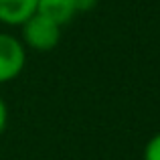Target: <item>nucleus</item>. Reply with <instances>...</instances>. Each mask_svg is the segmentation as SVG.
Returning <instances> with one entry per match:
<instances>
[{"label": "nucleus", "instance_id": "obj_1", "mask_svg": "<svg viewBox=\"0 0 160 160\" xmlns=\"http://www.w3.org/2000/svg\"><path fill=\"white\" fill-rule=\"evenodd\" d=\"M20 27H22V45L35 51H53L61 41V27L37 12Z\"/></svg>", "mask_w": 160, "mask_h": 160}, {"label": "nucleus", "instance_id": "obj_2", "mask_svg": "<svg viewBox=\"0 0 160 160\" xmlns=\"http://www.w3.org/2000/svg\"><path fill=\"white\" fill-rule=\"evenodd\" d=\"M27 63V49L22 41L8 32H0V83L16 79Z\"/></svg>", "mask_w": 160, "mask_h": 160}, {"label": "nucleus", "instance_id": "obj_3", "mask_svg": "<svg viewBox=\"0 0 160 160\" xmlns=\"http://www.w3.org/2000/svg\"><path fill=\"white\" fill-rule=\"evenodd\" d=\"M39 0H0V22L20 27L37 12Z\"/></svg>", "mask_w": 160, "mask_h": 160}, {"label": "nucleus", "instance_id": "obj_4", "mask_svg": "<svg viewBox=\"0 0 160 160\" xmlns=\"http://www.w3.org/2000/svg\"><path fill=\"white\" fill-rule=\"evenodd\" d=\"M37 14L45 16V18H49L51 22L63 27V24H67L77 12H75L71 0H39V2H37Z\"/></svg>", "mask_w": 160, "mask_h": 160}, {"label": "nucleus", "instance_id": "obj_5", "mask_svg": "<svg viewBox=\"0 0 160 160\" xmlns=\"http://www.w3.org/2000/svg\"><path fill=\"white\" fill-rule=\"evenodd\" d=\"M144 160H160V132L148 140L144 148Z\"/></svg>", "mask_w": 160, "mask_h": 160}, {"label": "nucleus", "instance_id": "obj_6", "mask_svg": "<svg viewBox=\"0 0 160 160\" xmlns=\"http://www.w3.org/2000/svg\"><path fill=\"white\" fill-rule=\"evenodd\" d=\"M71 2H73L75 12H89L98 6L99 0H71Z\"/></svg>", "mask_w": 160, "mask_h": 160}, {"label": "nucleus", "instance_id": "obj_7", "mask_svg": "<svg viewBox=\"0 0 160 160\" xmlns=\"http://www.w3.org/2000/svg\"><path fill=\"white\" fill-rule=\"evenodd\" d=\"M6 124H8V109H6V103L0 99V132L6 128Z\"/></svg>", "mask_w": 160, "mask_h": 160}]
</instances>
